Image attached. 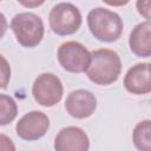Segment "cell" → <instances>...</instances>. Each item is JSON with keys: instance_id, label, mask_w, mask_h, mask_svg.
<instances>
[{"instance_id": "cell-8", "label": "cell", "mask_w": 151, "mask_h": 151, "mask_svg": "<svg viewBox=\"0 0 151 151\" xmlns=\"http://www.w3.org/2000/svg\"><path fill=\"white\" fill-rule=\"evenodd\" d=\"M96 96L92 92L83 88L72 91L65 100V109L67 113L78 119L90 117L96 111Z\"/></svg>"}, {"instance_id": "cell-7", "label": "cell", "mask_w": 151, "mask_h": 151, "mask_svg": "<svg viewBox=\"0 0 151 151\" xmlns=\"http://www.w3.org/2000/svg\"><path fill=\"white\" fill-rule=\"evenodd\" d=\"M50 127L48 117L41 111H31L17 123L15 131L19 138L32 142L44 137Z\"/></svg>"}, {"instance_id": "cell-2", "label": "cell", "mask_w": 151, "mask_h": 151, "mask_svg": "<svg viewBox=\"0 0 151 151\" xmlns=\"http://www.w3.org/2000/svg\"><path fill=\"white\" fill-rule=\"evenodd\" d=\"M87 25L92 35L99 41L113 42L118 40L123 32V20L107 8L96 7L87 14Z\"/></svg>"}, {"instance_id": "cell-9", "label": "cell", "mask_w": 151, "mask_h": 151, "mask_svg": "<svg viewBox=\"0 0 151 151\" xmlns=\"http://www.w3.org/2000/svg\"><path fill=\"white\" fill-rule=\"evenodd\" d=\"M90 140L86 132L78 126H67L54 139L55 151H88Z\"/></svg>"}, {"instance_id": "cell-1", "label": "cell", "mask_w": 151, "mask_h": 151, "mask_svg": "<svg viewBox=\"0 0 151 151\" xmlns=\"http://www.w3.org/2000/svg\"><path fill=\"white\" fill-rule=\"evenodd\" d=\"M86 74L91 81L98 85L114 83L122 72V60L117 52L109 48L92 51Z\"/></svg>"}, {"instance_id": "cell-17", "label": "cell", "mask_w": 151, "mask_h": 151, "mask_svg": "<svg viewBox=\"0 0 151 151\" xmlns=\"http://www.w3.org/2000/svg\"><path fill=\"white\" fill-rule=\"evenodd\" d=\"M7 27H8L7 19H6V17L0 12V39L5 35V33H6V31H7Z\"/></svg>"}, {"instance_id": "cell-6", "label": "cell", "mask_w": 151, "mask_h": 151, "mask_svg": "<svg viewBox=\"0 0 151 151\" xmlns=\"http://www.w3.org/2000/svg\"><path fill=\"white\" fill-rule=\"evenodd\" d=\"M58 60L64 70L72 73L86 72L91 54L88 50L78 41H66L58 48Z\"/></svg>"}, {"instance_id": "cell-16", "label": "cell", "mask_w": 151, "mask_h": 151, "mask_svg": "<svg viewBox=\"0 0 151 151\" xmlns=\"http://www.w3.org/2000/svg\"><path fill=\"white\" fill-rule=\"evenodd\" d=\"M150 6H151V2L150 1H138L137 2V8H138V12L145 17V19H150Z\"/></svg>"}, {"instance_id": "cell-13", "label": "cell", "mask_w": 151, "mask_h": 151, "mask_svg": "<svg viewBox=\"0 0 151 151\" xmlns=\"http://www.w3.org/2000/svg\"><path fill=\"white\" fill-rule=\"evenodd\" d=\"M18 114V106L14 99L7 94H0V126L12 123Z\"/></svg>"}, {"instance_id": "cell-18", "label": "cell", "mask_w": 151, "mask_h": 151, "mask_svg": "<svg viewBox=\"0 0 151 151\" xmlns=\"http://www.w3.org/2000/svg\"><path fill=\"white\" fill-rule=\"evenodd\" d=\"M20 4H22L24 6H28V7H32V6H39V5L44 4V1H39V2H25V1H20Z\"/></svg>"}, {"instance_id": "cell-14", "label": "cell", "mask_w": 151, "mask_h": 151, "mask_svg": "<svg viewBox=\"0 0 151 151\" xmlns=\"http://www.w3.org/2000/svg\"><path fill=\"white\" fill-rule=\"evenodd\" d=\"M11 79V66L7 59L0 54V88H6Z\"/></svg>"}, {"instance_id": "cell-11", "label": "cell", "mask_w": 151, "mask_h": 151, "mask_svg": "<svg viewBox=\"0 0 151 151\" xmlns=\"http://www.w3.org/2000/svg\"><path fill=\"white\" fill-rule=\"evenodd\" d=\"M130 50L142 58H149L151 55V22L146 20L138 24L131 32L129 38Z\"/></svg>"}, {"instance_id": "cell-4", "label": "cell", "mask_w": 151, "mask_h": 151, "mask_svg": "<svg viewBox=\"0 0 151 151\" xmlns=\"http://www.w3.org/2000/svg\"><path fill=\"white\" fill-rule=\"evenodd\" d=\"M48 21L55 34L70 35L79 29L81 25V14L73 4L60 2L51 9Z\"/></svg>"}, {"instance_id": "cell-12", "label": "cell", "mask_w": 151, "mask_h": 151, "mask_svg": "<svg viewBox=\"0 0 151 151\" xmlns=\"http://www.w3.org/2000/svg\"><path fill=\"white\" fill-rule=\"evenodd\" d=\"M132 140L137 150L151 151V120L145 119L138 123L132 133Z\"/></svg>"}, {"instance_id": "cell-15", "label": "cell", "mask_w": 151, "mask_h": 151, "mask_svg": "<svg viewBox=\"0 0 151 151\" xmlns=\"http://www.w3.org/2000/svg\"><path fill=\"white\" fill-rule=\"evenodd\" d=\"M0 151H15V146L12 139L2 133H0Z\"/></svg>"}, {"instance_id": "cell-10", "label": "cell", "mask_w": 151, "mask_h": 151, "mask_svg": "<svg viewBox=\"0 0 151 151\" xmlns=\"http://www.w3.org/2000/svg\"><path fill=\"white\" fill-rule=\"evenodd\" d=\"M124 86L132 94H146L151 91L150 64L139 63L133 65L124 77Z\"/></svg>"}, {"instance_id": "cell-3", "label": "cell", "mask_w": 151, "mask_h": 151, "mask_svg": "<svg viewBox=\"0 0 151 151\" xmlns=\"http://www.w3.org/2000/svg\"><path fill=\"white\" fill-rule=\"evenodd\" d=\"M11 28L24 47H34L40 44L45 32L41 18L29 12L15 14L11 21Z\"/></svg>"}, {"instance_id": "cell-5", "label": "cell", "mask_w": 151, "mask_h": 151, "mask_svg": "<svg viewBox=\"0 0 151 151\" xmlns=\"http://www.w3.org/2000/svg\"><path fill=\"white\" fill-rule=\"evenodd\" d=\"M64 93L61 80L53 73H41L37 77L32 86L34 100L45 107L57 105Z\"/></svg>"}]
</instances>
